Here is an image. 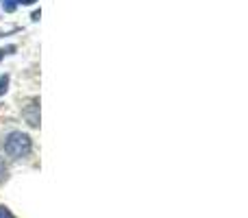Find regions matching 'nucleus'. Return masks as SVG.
Returning a JSON list of instances; mask_svg holds the SVG:
<instances>
[{"label": "nucleus", "mask_w": 248, "mask_h": 218, "mask_svg": "<svg viewBox=\"0 0 248 218\" xmlns=\"http://www.w3.org/2000/svg\"><path fill=\"white\" fill-rule=\"evenodd\" d=\"M31 149V140L29 135H24V133L16 131L11 133V135L7 137V142H4V151H7L11 157H22V155H26Z\"/></svg>", "instance_id": "nucleus-1"}, {"label": "nucleus", "mask_w": 248, "mask_h": 218, "mask_svg": "<svg viewBox=\"0 0 248 218\" xmlns=\"http://www.w3.org/2000/svg\"><path fill=\"white\" fill-rule=\"evenodd\" d=\"M0 218H16V216H13L7 207H0Z\"/></svg>", "instance_id": "nucleus-2"}, {"label": "nucleus", "mask_w": 248, "mask_h": 218, "mask_svg": "<svg viewBox=\"0 0 248 218\" xmlns=\"http://www.w3.org/2000/svg\"><path fill=\"white\" fill-rule=\"evenodd\" d=\"M7 81H9L7 77H4V79H0V94H2V92L7 90Z\"/></svg>", "instance_id": "nucleus-3"}, {"label": "nucleus", "mask_w": 248, "mask_h": 218, "mask_svg": "<svg viewBox=\"0 0 248 218\" xmlns=\"http://www.w3.org/2000/svg\"><path fill=\"white\" fill-rule=\"evenodd\" d=\"M0 59H2V50H0Z\"/></svg>", "instance_id": "nucleus-4"}]
</instances>
